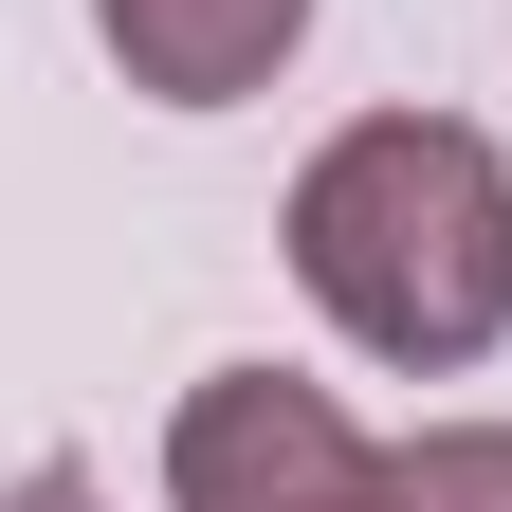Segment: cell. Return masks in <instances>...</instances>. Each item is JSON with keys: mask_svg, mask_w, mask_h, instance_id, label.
<instances>
[{"mask_svg": "<svg viewBox=\"0 0 512 512\" xmlns=\"http://www.w3.org/2000/svg\"><path fill=\"white\" fill-rule=\"evenodd\" d=\"M293 293L366 366L458 384L512 348V147L476 110H366L293 165Z\"/></svg>", "mask_w": 512, "mask_h": 512, "instance_id": "6da1fadb", "label": "cell"}, {"mask_svg": "<svg viewBox=\"0 0 512 512\" xmlns=\"http://www.w3.org/2000/svg\"><path fill=\"white\" fill-rule=\"evenodd\" d=\"M165 512H384V439L293 366H202L165 421Z\"/></svg>", "mask_w": 512, "mask_h": 512, "instance_id": "7a4b0ae2", "label": "cell"}, {"mask_svg": "<svg viewBox=\"0 0 512 512\" xmlns=\"http://www.w3.org/2000/svg\"><path fill=\"white\" fill-rule=\"evenodd\" d=\"M0 512H110V494H92V458H19V476H0Z\"/></svg>", "mask_w": 512, "mask_h": 512, "instance_id": "5b68a950", "label": "cell"}, {"mask_svg": "<svg viewBox=\"0 0 512 512\" xmlns=\"http://www.w3.org/2000/svg\"><path fill=\"white\" fill-rule=\"evenodd\" d=\"M384 512H512V421H421V439H384Z\"/></svg>", "mask_w": 512, "mask_h": 512, "instance_id": "277c9868", "label": "cell"}, {"mask_svg": "<svg viewBox=\"0 0 512 512\" xmlns=\"http://www.w3.org/2000/svg\"><path fill=\"white\" fill-rule=\"evenodd\" d=\"M92 37H110V74L147 110H238V92L293 74L311 0H92Z\"/></svg>", "mask_w": 512, "mask_h": 512, "instance_id": "3957f363", "label": "cell"}]
</instances>
